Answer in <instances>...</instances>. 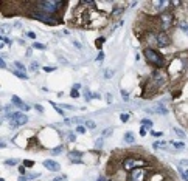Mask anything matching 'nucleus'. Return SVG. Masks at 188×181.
Here are the masks:
<instances>
[{"label":"nucleus","instance_id":"obj_1","mask_svg":"<svg viewBox=\"0 0 188 181\" xmlns=\"http://www.w3.org/2000/svg\"><path fill=\"white\" fill-rule=\"evenodd\" d=\"M64 5H65V2H61V0H39V2H34L36 8H39V10H42L51 15H56L59 13V10H62Z\"/></svg>","mask_w":188,"mask_h":181},{"label":"nucleus","instance_id":"obj_2","mask_svg":"<svg viewBox=\"0 0 188 181\" xmlns=\"http://www.w3.org/2000/svg\"><path fill=\"white\" fill-rule=\"evenodd\" d=\"M143 56H145L146 60L149 62L151 65H154V67L162 68V67H165V64H166L165 57H163L159 51H155L154 48H145V50H143Z\"/></svg>","mask_w":188,"mask_h":181},{"label":"nucleus","instance_id":"obj_3","mask_svg":"<svg viewBox=\"0 0 188 181\" xmlns=\"http://www.w3.org/2000/svg\"><path fill=\"white\" fill-rule=\"evenodd\" d=\"M30 17H33V19H36V20H41V22H44V23H48V25H58V23H59V19L56 17V15H51V14H48V13L39 10V8H36V6L31 10Z\"/></svg>","mask_w":188,"mask_h":181},{"label":"nucleus","instance_id":"obj_4","mask_svg":"<svg viewBox=\"0 0 188 181\" xmlns=\"http://www.w3.org/2000/svg\"><path fill=\"white\" fill-rule=\"evenodd\" d=\"M146 164H148L146 160H140V158H135V156H128V158L123 160V164H121V166H123L124 170L131 172V170L138 169V167H145Z\"/></svg>","mask_w":188,"mask_h":181},{"label":"nucleus","instance_id":"obj_5","mask_svg":"<svg viewBox=\"0 0 188 181\" xmlns=\"http://www.w3.org/2000/svg\"><path fill=\"white\" fill-rule=\"evenodd\" d=\"M159 20H160V26H162L163 29H168V28L173 26L174 15H173V13H171V11L165 10L163 13H160V14H159Z\"/></svg>","mask_w":188,"mask_h":181},{"label":"nucleus","instance_id":"obj_6","mask_svg":"<svg viewBox=\"0 0 188 181\" xmlns=\"http://www.w3.org/2000/svg\"><path fill=\"white\" fill-rule=\"evenodd\" d=\"M146 178H148V170L145 167H138L129 172L128 181H146Z\"/></svg>","mask_w":188,"mask_h":181},{"label":"nucleus","instance_id":"obj_7","mask_svg":"<svg viewBox=\"0 0 188 181\" xmlns=\"http://www.w3.org/2000/svg\"><path fill=\"white\" fill-rule=\"evenodd\" d=\"M154 39H155V43H157L160 48H166V46L171 45V37L168 36L166 31H159V33H155Z\"/></svg>","mask_w":188,"mask_h":181},{"label":"nucleus","instance_id":"obj_8","mask_svg":"<svg viewBox=\"0 0 188 181\" xmlns=\"http://www.w3.org/2000/svg\"><path fill=\"white\" fill-rule=\"evenodd\" d=\"M152 81L155 84H159V87H160V85H163V84L166 82V76L163 74L162 70H155V71L152 73Z\"/></svg>","mask_w":188,"mask_h":181},{"label":"nucleus","instance_id":"obj_9","mask_svg":"<svg viewBox=\"0 0 188 181\" xmlns=\"http://www.w3.org/2000/svg\"><path fill=\"white\" fill-rule=\"evenodd\" d=\"M11 102H13V105H16L17 108H22L23 112L30 110V105H28V104H25V102H23L19 96H16V94H13V96H11Z\"/></svg>","mask_w":188,"mask_h":181},{"label":"nucleus","instance_id":"obj_10","mask_svg":"<svg viewBox=\"0 0 188 181\" xmlns=\"http://www.w3.org/2000/svg\"><path fill=\"white\" fill-rule=\"evenodd\" d=\"M42 164H44V167H47V169L51 170V172H58V170L61 169L59 163H56L54 160H44V161H42Z\"/></svg>","mask_w":188,"mask_h":181},{"label":"nucleus","instance_id":"obj_11","mask_svg":"<svg viewBox=\"0 0 188 181\" xmlns=\"http://www.w3.org/2000/svg\"><path fill=\"white\" fill-rule=\"evenodd\" d=\"M152 113H157V115H168V108L163 105V104H155Z\"/></svg>","mask_w":188,"mask_h":181},{"label":"nucleus","instance_id":"obj_12","mask_svg":"<svg viewBox=\"0 0 188 181\" xmlns=\"http://www.w3.org/2000/svg\"><path fill=\"white\" fill-rule=\"evenodd\" d=\"M123 139H124V143H126V144H134L135 143V136H134V133H132V132H126V133H124Z\"/></svg>","mask_w":188,"mask_h":181},{"label":"nucleus","instance_id":"obj_13","mask_svg":"<svg viewBox=\"0 0 188 181\" xmlns=\"http://www.w3.org/2000/svg\"><path fill=\"white\" fill-rule=\"evenodd\" d=\"M82 122H85L84 118H72V119L67 118V119H65V124H67V125H68V124H78V125H81Z\"/></svg>","mask_w":188,"mask_h":181},{"label":"nucleus","instance_id":"obj_14","mask_svg":"<svg viewBox=\"0 0 188 181\" xmlns=\"http://www.w3.org/2000/svg\"><path fill=\"white\" fill-rule=\"evenodd\" d=\"M68 158H70V161H72V160H81V158H82V153L73 150V152H70V153H68Z\"/></svg>","mask_w":188,"mask_h":181},{"label":"nucleus","instance_id":"obj_15","mask_svg":"<svg viewBox=\"0 0 188 181\" xmlns=\"http://www.w3.org/2000/svg\"><path fill=\"white\" fill-rule=\"evenodd\" d=\"M140 122H142V127H145V129H148V130H149V129H152V121L151 119H148V118H145V119H142V121H140Z\"/></svg>","mask_w":188,"mask_h":181},{"label":"nucleus","instance_id":"obj_16","mask_svg":"<svg viewBox=\"0 0 188 181\" xmlns=\"http://www.w3.org/2000/svg\"><path fill=\"white\" fill-rule=\"evenodd\" d=\"M14 67L19 70V71H22V73H27V67L22 64V62H19V60H14Z\"/></svg>","mask_w":188,"mask_h":181},{"label":"nucleus","instance_id":"obj_17","mask_svg":"<svg viewBox=\"0 0 188 181\" xmlns=\"http://www.w3.org/2000/svg\"><path fill=\"white\" fill-rule=\"evenodd\" d=\"M84 99L87 101V102H90V101L93 99V93H92L89 88H84Z\"/></svg>","mask_w":188,"mask_h":181},{"label":"nucleus","instance_id":"obj_18","mask_svg":"<svg viewBox=\"0 0 188 181\" xmlns=\"http://www.w3.org/2000/svg\"><path fill=\"white\" fill-rule=\"evenodd\" d=\"M13 74H14V76H17V77H20V79H28V76H27L25 73L19 71V70H13Z\"/></svg>","mask_w":188,"mask_h":181},{"label":"nucleus","instance_id":"obj_19","mask_svg":"<svg viewBox=\"0 0 188 181\" xmlns=\"http://www.w3.org/2000/svg\"><path fill=\"white\" fill-rule=\"evenodd\" d=\"M154 149H166V143H162V141H155L152 144Z\"/></svg>","mask_w":188,"mask_h":181},{"label":"nucleus","instance_id":"obj_20","mask_svg":"<svg viewBox=\"0 0 188 181\" xmlns=\"http://www.w3.org/2000/svg\"><path fill=\"white\" fill-rule=\"evenodd\" d=\"M31 48H36V50H39V51H44V50H47V46H45L44 43H37V42H34Z\"/></svg>","mask_w":188,"mask_h":181},{"label":"nucleus","instance_id":"obj_21","mask_svg":"<svg viewBox=\"0 0 188 181\" xmlns=\"http://www.w3.org/2000/svg\"><path fill=\"white\" fill-rule=\"evenodd\" d=\"M171 146H174L177 150H182V149L185 147V144L184 143H179V141H171Z\"/></svg>","mask_w":188,"mask_h":181},{"label":"nucleus","instance_id":"obj_22","mask_svg":"<svg viewBox=\"0 0 188 181\" xmlns=\"http://www.w3.org/2000/svg\"><path fill=\"white\" fill-rule=\"evenodd\" d=\"M114 133V129L112 127H109V129H104L103 130V138H107V136H111Z\"/></svg>","mask_w":188,"mask_h":181},{"label":"nucleus","instance_id":"obj_23","mask_svg":"<svg viewBox=\"0 0 188 181\" xmlns=\"http://www.w3.org/2000/svg\"><path fill=\"white\" fill-rule=\"evenodd\" d=\"M84 125H85V127H87V129H90V130L97 129V124L93 122V121H85V122H84Z\"/></svg>","mask_w":188,"mask_h":181},{"label":"nucleus","instance_id":"obj_24","mask_svg":"<svg viewBox=\"0 0 188 181\" xmlns=\"http://www.w3.org/2000/svg\"><path fill=\"white\" fill-rule=\"evenodd\" d=\"M0 39H2V43H6L8 46H11V43H13V40L10 37H6V36H0Z\"/></svg>","mask_w":188,"mask_h":181},{"label":"nucleus","instance_id":"obj_25","mask_svg":"<svg viewBox=\"0 0 188 181\" xmlns=\"http://www.w3.org/2000/svg\"><path fill=\"white\" fill-rule=\"evenodd\" d=\"M114 76V70H104V79H111V77Z\"/></svg>","mask_w":188,"mask_h":181},{"label":"nucleus","instance_id":"obj_26","mask_svg":"<svg viewBox=\"0 0 188 181\" xmlns=\"http://www.w3.org/2000/svg\"><path fill=\"white\" fill-rule=\"evenodd\" d=\"M62 152H64V146H59V147H56V149H53V150H51L53 155H59Z\"/></svg>","mask_w":188,"mask_h":181},{"label":"nucleus","instance_id":"obj_27","mask_svg":"<svg viewBox=\"0 0 188 181\" xmlns=\"http://www.w3.org/2000/svg\"><path fill=\"white\" fill-rule=\"evenodd\" d=\"M173 132L176 133V135H177L179 138H185V135H184V130H181V129H177V127H174V129H173Z\"/></svg>","mask_w":188,"mask_h":181},{"label":"nucleus","instance_id":"obj_28","mask_svg":"<svg viewBox=\"0 0 188 181\" xmlns=\"http://www.w3.org/2000/svg\"><path fill=\"white\" fill-rule=\"evenodd\" d=\"M5 164L6 166H16V164H19V160H5Z\"/></svg>","mask_w":188,"mask_h":181},{"label":"nucleus","instance_id":"obj_29","mask_svg":"<svg viewBox=\"0 0 188 181\" xmlns=\"http://www.w3.org/2000/svg\"><path fill=\"white\" fill-rule=\"evenodd\" d=\"M151 136H154V138H162V136H163V132H155V130H151Z\"/></svg>","mask_w":188,"mask_h":181},{"label":"nucleus","instance_id":"obj_30","mask_svg":"<svg viewBox=\"0 0 188 181\" xmlns=\"http://www.w3.org/2000/svg\"><path fill=\"white\" fill-rule=\"evenodd\" d=\"M123 13H124V10H123V8H117V10H114L112 15H114V17H117V15H120V14H123Z\"/></svg>","mask_w":188,"mask_h":181},{"label":"nucleus","instance_id":"obj_31","mask_svg":"<svg viewBox=\"0 0 188 181\" xmlns=\"http://www.w3.org/2000/svg\"><path fill=\"white\" fill-rule=\"evenodd\" d=\"M70 96H72V98H75V99H78V98H80V91H78V90H70Z\"/></svg>","mask_w":188,"mask_h":181},{"label":"nucleus","instance_id":"obj_32","mask_svg":"<svg viewBox=\"0 0 188 181\" xmlns=\"http://www.w3.org/2000/svg\"><path fill=\"white\" fill-rule=\"evenodd\" d=\"M179 28H181V29L184 31V33H187V34H188V26L185 25V22H181V23H179Z\"/></svg>","mask_w":188,"mask_h":181},{"label":"nucleus","instance_id":"obj_33","mask_svg":"<svg viewBox=\"0 0 188 181\" xmlns=\"http://www.w3.org/2000/svg\"><path fill=\"white\" fill-rule=\"evenodd\" d=\"M67 138H68V141H72V143H75V141H76V135H75V133L73 132H70V133H67Z\"/></svg>","mask_w":188,"mask_h":181},{"label":"nucleus","instance_id":"obj_34","mask_svg":"<svg viewBox=\"0 0 188 181\" xmlns=\"http://www.w3.org/2000/svg\"><path fill=\"white\" fill-rule=\"evenodd\" d=\"M120 119H121V122H128L129 115H128V113H121V115H120Z\"/></svg>","mask_w":188,"mask_h":181},{"label":"nucleus","instance_id":"obj_35","mask_svg":"<svg viewBox=\"0 0 188 181\" xmlns=\"http://www.w3.org/2000/svg\"><path fill=\"white\" fill-rule=\"evenodd\" d=\"M76 132L81 133V135H85V127H84V125H78V127H76Z\"/></svg>","mask_w":188,"mask_h":181},{"label":"nucleus","instance_id":"obj_36","mask_svg":"<svg viewBox=\"0 0 188 181\" xmlns=\"http://www.w3.org/2000/svg\"><path fill=\"white\" fill-rule=\"evenodd\" d=\"M123 23H124V22H123V20H117V22H115V23H114V26H112V28H111V31H114V29H115V28H118V26H120V25H123Z\"/></svg>","mask_w":188,"mask_h":181},{"label":"nucleus","instance_id":"obj_37","mask_svg":"<svg viewBox=\"0 0 188 181\" xmlns=\"http://www.w3.org/2000/svg\"><path fill=\"white\" fill-rule=\"evenodd\" d=\"M30 68L33 70V71H36V70L39 68V64H37V62H34V60H33V62H31V65H30Z\"/></svg>","mask_w":188,"mask_h":181},{"label":"nucleus","instance_id":"obj_38","mask_svg":"<svg viewBox=\"0 0 188 181\" xmlns=\"http://www.w3.org/2000/svg\"><path fill=\"white\" fill-rule=\"evenodd\" d=\"M59 107H61V108H67V110H75V107L70 105V104H61Z\"/></svg>","mask_w":188,"mask_h":181},{"label":"nucleus","instance_id":"obj_39","mask_svg":"<svg viewBox=\"0 0 188 181\" xmlns=\"http://www.w3.org/2000/svg\"><path fill=\"white\" fill-rule=\"evenodd\" d=\"M103 139H104V138H100V139H97L95 147H98V149H101V147H103Z\"/></svg>","mask_w":188,"mask_h":181},{"label":"nucleus","instance_id":"obj_40","mask_svg":"<svg viewBox=\"0 0 188 181\" xmlns=\"http://www.w3.org/2000/svg\"><path fill=\"white\" fill-rule=\"evenodd\" d=\"M27 37H28V39H36L37 36H36L34 31H28V33H27Z\"/></svg>","mask_w":188,"mask_h":181},{"label":"nucleus","instance_id":"obj_41","mask_svg":"<svg viewBox=\"0 0 188 181\" xmlns=\"http://www.w3.org/2000/svg\"><path fill=\"white\" fill-rule=\"evenodd\" d=\"M103 60H104V53L101 51V53L98 54V57H97V62H103Z\"/></svg>","mask_w":188,"mask_h":181},{"label":"nucleus","instance_id":"obj_42","mask_svg":"<svg viewBox=\"0 0 188 181\" xmlns=\"http://www.w3.org/2000/svg\"><path fill=\"white\" fill-rule=\"evenodd\" d=\"M121 94H123V99L124 101H129V94H128L126 90H121Z\"/></svg>","mask_w":188,"mask_h":181},{"label":"nucleus","instance_id":"obj_43","mask_svg":"<svg viewBox=\"0 0 188 181\" xmlns=\"http://www.w3.org/2000/svg\"><path fill=\"white\" fill-rule=\"evenodd\" d=\"M27 177H28V180H34V178L41 177V174H30V175H27Z\"/></svg>","mask_w":188,"mask_h":181},{"label":"nucleus","instance_id":"obj_44","mask_svg":"<svg viewBox=\"0 0 188 181\" xmlns=\"http://www.w3.org/2000/svg\"><path fill=\"white\" fill-rule=\"evenodd\" d=\"M104 42V37H100L98 40H97V46H98V50H101V43Z\"/></svg>","mask_w":188,"mask_h":181},{"label":"nucleus","instance_id":"obj_45","mask_svg":"<svg viewBox=\"0 0 188 181\" xmlns=\"http://www.w3.org/2000/svg\"><path fill=\"white\" fill-rule=\"evenodd\" d=\"M34 108L37 110L39 113H44V108H42V105H39V104H34Z\"/></svg>","mask_w":188,"mask_h":181},{"label":"nucleus","instance_id":"obj_46","mask_svg":"<svg viewBox=\"0 0 188 181\" xmlns=\"http://www.w3.org/2000/svg\"><path fill=\"white\" fill-rule=\"evenodd\" d=\"M56 70V67H44V71L47 73V71H54Z\"/></svg>","mask_w":188,"mask_h":181},{"label":"nucleus","instance_id":"obj_47","mask_svg":"<svg viewBox=\"0 0 188 181\" xmlns=\"http://www.w3.org/2000/svg\"><path fill=\"white\" fill-rule=\"evenodd\" d=\"M19 174H20V175H25V174H27L25 166H20V167H19Z\"/></svg>","mask_w":188,"mask_h":181},{"label":"nucleus","instance_id":"obj_48","mask_svg":"<svg viewBox=\"0 0 188 181\" xmlns=\"http://www.w3.org/2000/svg\"><path fill=\"white\" fill-rule=\"evenodd\" d=\"M73 45L76 46V48H78V50H82V45H81L80 42H78V40H73Z\"/></svg>","mask_w":188,"mask_h":181},{"label":"nucleus","instance_id":"obj_49","mask_svg":"<svg viewBox=\"0 0 188 181\" xmlns=\"http://www.w3.org/2000/svg\"><path fill=\"white\" fill-rule=\"evenodd\" d=\"M146 132H148V129H145V127H140V135H142V136H146Z\"/></svg>","mask_w":188,"mask_h":181},{"label":"nucleus","instance_id":"obj_50","mask_svg":"<svg viewBox=\"0 0 188 181\" xmlns=\"http://www.w3.org/2000/svg\"><path fill=\"white\" fill-rule=\"evenodd\" d=\"M33 161H23V166H25V167H31V166H33Z\"/></svg>","mask_w":188,"mask_h":181},{"label":"nucleus","instance_id":"obj_51","mask_svg":"<svg viewBox=\"0 0 188 181\" xmlns=\"http://www.w3.org/2000/svg\"><path fill=\"white\" fill-rule=\"evenodd\" d=\"M70 163H72V164H84V161H82V160H72Z\"/></svg>","mask_w":188,"mask_h":181},{"label":"nucleus","instance_id":"obj_52","mask_svg":"<svg viewBox=\"0 0 188 181\" xmlns=\"http://www.w3.org/2000/svg\"><path fill=\"white\" fill-rule=\"evenodd\" d=\"M106 101L109 102V104H111V102H112V94H111V93H107V96H106Z\"/></svg>","mask_w":188,"mask_h":181},{"label":"nucleus","instance_id":"obj_53","mask_svg":"<svg viewBox=\"0 0 188 181\" xmlns=\"http://www.w3.org/2000/svg\"><path fill=\"white\" fill-rule=\"evenodd\" d=\"M17 181H28V177H25V175H20Z\"/></svg>","mask_w":188,"mask_h":181},{"label":"nucleus","instance_id":"obj_54","mask_svg":"<svg viewBox=\"0 0 188 181\" xmlns=\"http://www.w3.org/2000/svg\"><path fill=\"white\" fill-rule=\"evenodd\" d=\"M0 67H2V68H6V62L3 60V57H2V60H0Z\"/></svg>","mask_w":188,"mask_h":181},{"label":"nucleus","instance_id":"obj_55","mask_svg":"<svg viewBox=\"0 0 188 181\" xmlns=\"http://www.w3.org/2000/svg\"><path fill=\"white\" fill-rule=\"evenodd\" d=\"M64 180H65V177H56L53 181H64Z\"/></svg>","mask_w":188,"mask_h":181},{"label":"nucleus","instance_id":"obj_56","mask_svg":"<svg viewBox=\"0 0 188 181\" xmlns=\"http://www.w3.org/2000/svg\"><path fill=\"white\" fill-rule=\"evenodd\" d=\"M81 88V84H73V90H80Z\"/></svg>","mask_w":188,"mask_h":181},{"label":"nucleus","instance_id":"obj_57","mask_svg":"<svg viewBox=\"0 0 188 181\" xmlns=\"http://www.w3.org/2000/svg\"><path fill=\"white\" fill-rule=\"evenodd\" d=\"M181 164H182V166H187V167H188V160H182Z\"/></svg>","mask_w":188,"mask_h":181},{"label":"nucleus","instance_id":"obj_58","mask_svg":"<svg viewBox=\"0 0 188 181\" xmlns=\"http://www.w3.org/2000/svg\"><path fill=\"white\" fill-rule=\"evenodd\" d=\"M93 99H100V93H93Z\"/></svg>","mask_w":188,"mask_h":181},{"label":"nucleus","instance_id":"obj_59","mask_svg":"<svg viewBox=\"0 0 188 181\" xmlns=\"http://www.w3.org/2000/svg\"><path fill=\"white\" fill-rule=\"evenodd\" d=\"M97 181H104V178H103V177H100V178H98Z\"/></svg>","mask_w":188,"mask_h":181},{"label":"nucleus","instance_id":"obj_60","mask_svg":"<svg viewBox=\"0 0 188 181\" xmlns=\"http://www.w3.org/2000/svg\"><path fill=\"white\" fill-rule=\"evenodd\" d=\"M185 174H187V177H188V169H187V170H185Z\"/></svg>","mask_w":188,"mask_h":181}]
</instances>
